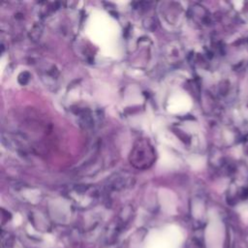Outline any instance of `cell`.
<instances>
[{
  "label": "cell",
  "mask_w": 248,
  "mask_h": 248,
  "mask_svg": "<svg viewBox=\"0 0 248 248\" xmlns=\"http://www.w3.org/2000/svg\"><path fill=\"white\" fill-rule=\"evenodd\" d=\"M42 32H43V26H42L40 23H36V24L32 27V29L30 30L29 36H30V38H31L33 41H37V40H39V38L41 37Z\"/></svg>",
  "instance_id": "2"
},
{
  "label": "cell",
  "mask_w": 248,
  "mask_h": 248,
  "mask_svg": "<svg viewBox=\"0 0 248 248\" xmlns=\"http://www.w3.org/2000/svg\"><path fill=\"white\" fill-rule=\"evenodd\" d=\"M131 164L140 170L149 168L155 161V151L147 140H139L130 155Z\"/></svg>",
  "instance_id": "1"
},
{
  "label": "cell",
  "mask_w": 248,
  "mask_h": 248,
  "mask_svg": "<svg viewBox=\"0 0 248 248\" xmlns=\"http://www.w3.org/2000/svg\"><path fill=\"white\" fill-rule=\"evenodd\" d=\"M240 114L244 121H248V101L240 107Z\"/></svg>",
  "instance_id": "4"
},
{
  "label": "cell",
  "mask_w": 248,
  "mask_h": 248,
  "mask_svg": "<svg viewBox=\"0 0 248 248\" xmlns=\"http://www.w3.org/2000/svg\"><path fill=\"white\" fill-rule=\"evenodd\" d=\"M29 79H30V74L26 71L20 73L18 75V78H17V81L21 85H25L29 81Z\"/></svg>",
  "instance_id": "3"
}]
</instances>
